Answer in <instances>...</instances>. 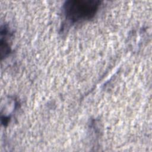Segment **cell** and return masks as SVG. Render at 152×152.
<instances>
[{"instance_id":"obj_1","label":"cell","mask_w":152,"mask_h":152,"mask_svg":"<svg viewBox=\"0 0 152 152\" xmlns=\"http://www.w3.org/2000/svg\"><path fill=\"white\" fill-rule=\"evenodd\" d=\"M101 2L98 0H69L62 7L66 23L74 24L92 19L97 12Z\"/></svg>"}]
</instances>
